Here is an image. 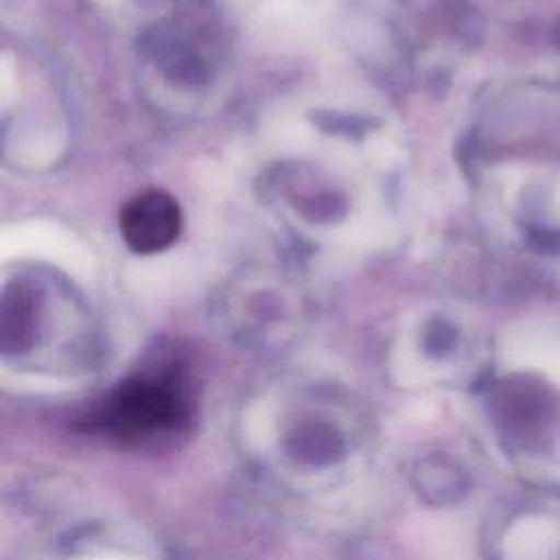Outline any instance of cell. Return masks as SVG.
<instances>
[{
    "label": "cell",
    "mask_w": 560,
    "mask_h": 560,
    "mask_svg": "<svg viewBox=\"0 0 560 560\" xmlns=\"http://www.w3.org/2000/svg\"><path fill=\"white\" fill-rule=\"evenodd\" d=\"M269 459L284 472L326 477L341 472L363 448L368 427L361 411L339 398L304 396L269 424Z\"/></svg>",
    "instance_id": "1"
},
{
    "label": "cell",
    "mask_w": 560,
    "mask_h": 560,
    "mask_svg": "<svg viewBox=\"0 0 560 560\" xmlns=\"http://www.w3.org/2000/svg\"><path fill=\"white\" fill-rule=\"evenodd\" d=\"M188 418V398L171 376L131 378L112 394L98 416L112 435L136 442L171 438Z\"/></svg>",
    "instance_id": "2"
},
{
    "label": "cell",
    "mask_w": 560,
    "mask_h": 560,
    "mask_svg": "<svg viewBox=\"0 0 560 560\" xmlns=\"http://www.w3.org/2000/svg\"><path fill=\"white\" fill-rule=\"evenodd\" d=\"M179 225V206L164 190H144L120 210V234L136 254L162 252L175 241Z\"/></svg>",
    "instance_id": "3"
},
{
    "label": "cell",
    "mask_w": 560,
    "mask_h": 560,
    "mask_svg": "<svg viewBox=\"0 0 560 560\" xmlns=\"http://www.w3.org/2000/svg\"><path fill=\"white\" fill-rule=\"evenodd\" d=\"M413 483L433 503H444L457 499L466 488V475L457 464L442 455H429L418 459L413 466Z\"/></svg>",
    "instance_id": "4"
},
{
    "label": "cell",
    "mask_w": 560,
    "mask_h": 560,
    "mask_svg": "<svg viewBox=\"0 0 560 560\" xmlns=\"http://www.w3.org/2000/svg\"><path fill=\"white\" fill-rule=\"evenodd\" d=\"M553 39H556V44L560 46V24L556 26V31H553Z\"/></svg>",
    "instance_id": "5"
}]
</instances>
